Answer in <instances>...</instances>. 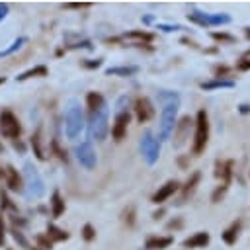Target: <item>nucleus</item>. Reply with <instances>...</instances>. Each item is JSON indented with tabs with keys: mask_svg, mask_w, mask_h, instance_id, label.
I'll return each mask as SVG.
<instances>
[{
	"mask_svg": "<svg viewBox=\"0 0 250 250\" xmlns=\"http://www.w3.org/2000/svg\"><path fill=\"white\" fill-rule=\"evenodd\" d=\"M193 145H191V152L195 154V156H199L203 150H205V146H207V143H209V115H207V111L205 109H199L197 111V115H195V119H193Z\"/></svg>",
	"mask_w": 250,
	"mask_h": 250,
	"instance_id": "nucleus-1",
	"label": "nucleus"
},
{
	"mask_svg": "<svg viewBox=\"0 0 250 250\" xmlns=\"http://www.w3.org/2000/svg\"><path fill=\"white\" fill-rule=\"evenodd\" d=\"M0 135L10 141H16L21 137V123L18 115L8 107L0 109Z\"/></svg>",
	"mask_w": 250,
	"mask_h": 250,
	"instance_id": "nucleus-2",
	"label": "nucleus"
},
{
	"mask_svg": "<svg viewBox=\"0 0 250 250\" xmlns=\"http://www.w3.org/2000/svg\"><path fill=\"white\" fill-rule=\"evenodd\" d=\"M64 129H66L68 139H76L84 129V117L76 104H70V107L64 113Z\"/></svg>",
	"mask_w": 250,
	"mask_h": 250,
	"instance_id": "nucleus-3",
	"label": "nucleus"
},
{
	"mask_svg": "<svg viewBox=\"0 0 250 250\" xmlns=\"http://www.w3.org/2000/svg\"><path fill=\"white\" fill-rule=\"evenodd\" d=\"M21 178H23V188H27L29 195L35 197V199H39V197L43 195V191H45L43 180H41L39 172H37L29 162H25V166H23V176H21Z\"/></svg>",
	"mask_w": 250,
	"mask_h": 250,
	"instance_id": "nucleus-4",
	"label": "nucleus"
},
{
	"mask_svg": "<svg viewBox=\"0 0 250 250\" xmlns=\"http://www.w3.org/2000/svg\"><path fill=\"white\" fill-rule=\"evenodd\" d=\"M176 111H178V100L168 102L162 107V115H160V139H170L174 125H176Z\"/></svg>",
	"mask_w": 250,
	"mask_h": 250,
	"instance_id": "nucleus-5",
	"label": "nucleus"
},
{
	"mask_svg": "<svg viewBox=\"0 0 250 250\" xmlns=\"http://www.w3.org/2000/svg\"><path fill=\"white\" fill-rule=\"evenodd\" d=\"M90 129H92V135L96 137V141H104L107 131H109V125H107V107H100L96 113L90 115Z\"/></svg>",
	"mask_w": 250,
	"mask_h": 250,
	"instance_id": "nucleus-6",
	"label": "nucleus"
},
{
	"mask_svg": "<svg viewBox=\"0 0 250 250\" xmlns=\"http://www.w3.org/2000/svg\"><path fill=\"white\" fill-rule=\"evenodd\" d=\"M191 127H193V119L189 117V115H184L176 125H174V146L176 148H180L184 143H186V139L189 137V131H191Z\"/></svg>",
	"mask_w": 250,
	"mask_h": 250,
	"instance_id": "nucleus-7",
	"label": "nucleus"
},
{
	"mask_svg": "<svg viewBox=\"0 0 250 250\" xmlns=\"http://www.w3.org/2000/svg\"><path fill=\"white\" fill-rule=\"evenodd\" d=\"M133 109H135V115H137V121L139 123H146V121H150L154 117V105L145 96H139L135 100V107Z\"/></svg>",
	"mask_w": 250,
	"mask_h": 250,
	"instance_id": "nucleus-8",
	"label": "nucleus"
},
{
	"mask_svg": "<svg viewBox=\"0 0 250 250\" xmlns=\"http://www.w3.org/2000/svg\"><path fill=\"white\" fill-rule=\"evenodd\" d=\"M129 123H131L129 111H119V113L115 115V119H113V123H111V137H113V141H117V143L123 141V137L127 135Z\"/></svg>",
	"mask_w": 250,
	"mask_h": 250,
	"instance_id": "nucleus-9",
	"label": "nucleus"
},
{
	"mask_svg": "<svg viewBox=\"0 0 250 250\" xmlns=\"http://www.w3.org/2000/svg\"><path fill=\"white\" fill-rule=\"evenodd\" d=\"M4 182H6V188L10 191H14V193H21L23 191V178L18 172V168H14L12 164L4 166Z\"/></svg>",
	"mask_w": 250,
	"mask_h": 250,
	"instance_id": "nucleus-10",
	"label": "nucleus"
},
{
	"mask_svg": "<svg viewBox=\"0 0 250 250\" xmlns=\"http://www.w3.org/2000/svg\"><path fill=\"white\" fill-rule=\"evenodd\" d=\"M76 158H78V162L84 166V168H88V170H92L94 166H96V152H94V148H92V145L88 143V141H84V143H80L78 145V148H76Z\"/></svg>",
	"mask_w": 250,
	"mask_h": 250,
	"instance_id": "nucleus-11",
	"label": "nucleus"
},
{
	"mask_svg": "<svg viewBox=\"0 0 250 250\" xmlns=\"http://www.w3.org/2000/svg\"><path fill=\"white\" fill-rule=\"evenodd\" d=\"M178 188H180V184H178V180H168L164 186H160L154 193H152V197H150V201L154 203V205H162L166 199H170L176 191H178Z\"/></svg>",
	"mask_w": 250,
	"mask_h": 250,
	"instance_id": "nucleus-12",
	"label": "nucleus"
},
{
	"mask_svg": "<svg viewBox=\"0 0 250 250\" xmlns=\"http://www.w3.org/2000/svg\"><path fill=\"white\" fill-rule=\"evenodd\" d=\"M141 150H143V154H145L146 162H148V164H152V162L158 158L160 145H158V141H156V139H152V135H150V133H146V135H145V139L141 141Z\"/></svg>",
	"mask_w": 250,
	"mask_h": 250,
	"instance_id": "nucleus-13",
	"label": "nucleus"
},
{
	"mask_svg": "<svg viewBox=\"0 0 250 250\" xmlns=\"http://www.w3.org/2000/svg\"><path fill=\"white\" fill-rule=\"evenodd\" d=\"M232 168H234V162L232 160H217L215 162V178H219L221 184H229L230 186Z\"/></svg>",
	"mask_w": 250,
	"mask_h": 250,
	"instance_id": "nucleus-14",
	"label": "nucleus"
},
{
	"mask_svg": "<svg viewBox=\"0 0 250 250\" xmlns=\"http://www.w3.org/2000/svg\"><path fill=\"white\" fill-rule=\"evenodd\" d=\"M209 240H211V234H209L207 230H199V232H195V234L188 236V238L182 242V246H184V248H188V250L205 248V246L209 244Z\"/></svg>",
	"mask_w": 250,
	"mask_h": 250,
	"instance_id": "nucleus-15",
	"label": "nucleus"
},
{
	"mask_svg": "<svg viewBox=\"0 0 250 250\" xmlns=\"http://www.w3.org/2000/svg\"><path fill=\"white\" fill-rule=\"evenodd\" d=\"M240 229H242V221H232V223L221 232L223 242L229 244V246L236 244V240H238V236H240Z\"/></svg>",
	"mask_w": 250,
	"mask_h": 250,
	"instance_id": "nucleus-16",
	"label": "nucleus"
},
{
	"mask_svg": "<svg viewBox=\"0 0 250 250\" xmlns=\"http://www.w3.org/2000/svg\"><path fill=\"white\" fill-rule=\"evenodd\" d=\"M172 244H174L172 236H158V234H154V236H148L145 240L146 250H164V248H170Z\"/></svg>",
	"mask_w": 250,
	"mask_h": 250,
	"instance_id": "nucleus-17",
	"label": "nucleus"
},
{
	"mask_svg": "<svg viewBox=\"0 0 250 250\" xmlns=\"http://www.w3.org/2000/svg\"><path fill=\"white\" fill-rule=\"evenodd\" d=\"M49 207H51V215L55 217V219H59L64 211H66V203H64V199H62V195H61V191H53L51 193V201H49Z\"/></svg>",
	"mask_w": 250,
	"mask_h": 250,
	"instance_id": "nucleus-18",
	"label": "nucleus"
},
{
	"mask_svg": "<svg viewBox=\"0 0 250 250\" xmlns=\"http://www.w3.org/2000/svg\"><path fill=\"white\" fill-rule=\"evenodd\" d=\"M47 238L55 244V242H64V240H68L70 238V234L64 230V229H61V227H57V225H53V223H49L47 225Z\"/></svg>",
	"mask_w": 250,
	"mask_h": 250,
	"instance_id": "nucleus-19",
	"label": "nucleus"
},
{
	"mask_svg": "<svg viewBox=\"0 0 250 250\" xmlns=\"http://www.w3.org/2000/svg\"><path fill=\"white\" fill-rule=\"evenodd\" d=\"M86 105H88V111H90V115H92V113H96L100 107H104V105H105V102H104V96H102L100 92H90V94L86 96Z\"/></svg>",
	"mask_w": 250,
	"mask_h": 250,
	"instance_id": "nucleus-20",
	"label": "nucleus"
},
{
	"mask_svg": "<svg viewBox=\"0 0 250 250\" xmlns=\"http://www.w3.org/2000/svg\"><path fill=\"white\" fill-rule=\"evenodd\" d=\"M123 37H125V39H137V43H135L137 47H139V45H143V43H150V41L154 39V35H152V33H148V31H145V29H143V31H141V29L127 31Z\"/></svg>",
	"mask_w": 250,
	"mask_h": 250,
	"instance_id": "nucleus-21",
	"label": "nucleus"
},
{
	"mask_svg": "<svg viewBox=\"0 0 250 250\" xmlns=\"http://www.w3.org/2000/svg\"><path fill=\"white\" fill-rule=\"evenodd\" d=\"M199 180H201V172H193V174L188 178V182H186V184H184V188H182V199H186L188 195H191V193L195 191V188H197Z\"/></svg>",
	"mask_w": 250,
	"mask_h": 250,
	"instance_id": "nucleus-22",
	"label": "nucleus"
},
{
	"mask_svg": "<svg viewBox=\"0 0 250 250\" xmlns=\"http://www.w3.org/2000/svg\"><path fill=\"white\" fill-rule=\"evenodd\" d=\"M31 146H33V154L37 160H45V152H43V139H41V129H37L31 135Z\"/></svg>",
	"mask_w": 250,
	"mask_h": 250,
	"instance_id": "nucleus-23",
	"label": "nucleus"
},
{
	"mask_svg": "<svg viewBox=\"0 0 250 250\" xmlns=\"http://www.w3.org/2000/svg\"><path fill=\"white\" fill-rule=\"evenodd\" d=\"M47 66H35V68H29V70H25V72H21L20 76H18V80L20 82H23V80H27V78H35V76H47Z\"/></svg>",
	"mask_w": 250,
	"mask_h": 250,
	"instance_id": "nucleus-24",
	"label": "nucleus"
},
{
	"mask_svg": "<svg viewBox=\"0 0 250 250\" xmlns=\"http://www.w3.org/2000/svg\"><path fill=\"white\" fill-rule=\"evenodd\" d=\"M189 21L197 23V25H205V27H211V20H209V14H201V12H189L188 14Z\"/></svg>",
	"mask_w": 250,
	"mask_h": 250,
	"instance_id": "nucleus-25",
	"label": "nucleus"
},
{
	"mask_svg": "<svg viewBox=\"0 0 250 250\" xmlns=\"http://www.w3.org/2000/svg\"><path fill=\"white\" fill-rule=\"evenodd\" d=\"M230 74H232V68L227 66V64H217V66L213 68V76H215V80H229Z\"/></svg>",
	"mask_w": 250,
	"mask_h": 250,
	"instance_id": "nucleus-26",
	"label": "nucleus"
},
{
	"mask_svg": "<svg viewBox=\"0 0 250 250\" xmlns=\"http://www.w3.org/2000/svg\"><path fill=\"white\" fill-rule=\"evenodd\" d=\"M234 82L232 80H211V82H203L201 88L203 90H217V88H232Z\"/></svg>",
	"mask_w": 250,
	"mask_h": 250,
	"instance_id": "nucleus-27",
	"label": "nucleus"
},
{
	"mask_svg": "<svg viewBox=\"0 0 250 250\" xmlns=\"http://www.w3.org/2000/svg\"><path fill=\"white\" fill-rule=\"evenodd\" d=\"M135 72H137L135 66H117V68H107L105 70V74H109V76H131Z\"/></svg>",
	"mask_w": 250,
	"mask_h": 250,
	"instance_id": "nucleus-28",
	"label": "nucleus"
},
{
	"mask_svg": "<svg viewBox=\"0 0 250 250\" xmlns=\"http://www.w3.org/2000/svg\"><path fill=\"white\" fill-rule=\"evenodd\" d=\"M10 234H12V238H14L21 248H27V250H29V242H27L25 234L21 232V229H12V230H10Z\"/></svg>",
	"mask_w": 250,
	"mask_h": 250,
	"instance_id": "nucleus-29",
	"label": "nucleus"
},
{
	"mask_svg": "<svg viewBox=\"0 0 250 250\" xmlns=\"http://www.w3.org/2000/svg\"><path fill=\"white\" fill-rule=\"evenodd\" d=\"M0 211L2 213L4 211H16V205L10 201V197H8V193L4 189H0Z\"/></svg>",
	"mask_w": 250,
	"mask_h": 250,
	"instance_id": "nucleus-30",
	"label": "nucleus"
},
{
	"mask_svg": "<svg viewBox=\"0 0 250 250\" xmlns=\"http://www.w3.org/2000/svg\"><path fill=\"white\" fill-rule=\"evenodd\" d=\"M121 221H123L127 227H133V225H135V207H133V205H129L127 209H123Z\"/></svg>",
	"mask_w": 250,
	"mask_h": 250,
	"instance_id": "nucleus-31",
	"label": "nucleus"
},
{
	"mask_svg": "<svg viewBox=\"0 0 250 250\" xmlns=\"http://www.w3.org/2000/svg\"><path fill=\"white\" fill-rule=\"evenodd\" d=\"M211 37L219 43H234L236 39L230 35V33H225V31H211Z\"/></svg>",
	"mask_w": 250,
	"mask_h": 250,
	"instance_id": "nucleus-32",
	"label": "nucleus"
},
{
	"mask_svg": "<svg viewBox=\"0 0 250 250\" xmlns=\"http://www.w3.org/2000/svg\"><path fill=\"white\" fill-rule=\"evenodd\" d=\"M227 191H229V184H221V186L211 193V201H213V203H219V201L227 195Z\"/></svg>",
	"mask_w": 250,
	"mask_h": 250,
	"instance_id": "nucleus-33",
	"label": "nucleus"
},
{
	"mask_svg": "<svg viewBox=\"0 0 250 250\" xmlns=\"http://www.w3.org/2000/svg\"><path fill=\"white\" fill-rule=\"evenodd\" d=\"M80 234H82V238H84L86 242H92V240L96 238V229H94V225H90V223H86V225L82 227V230H80Z\"/></svg>",
	"mask_w": 250,
	"mask_h": 250,
	"instance_id": "nucleus-34",
	"label": "nucleus"
},
{
	"mask_svg": "<svg viewBox=\"0 0 250 250\" xmlns=\"http://www.w3.org/2000/svg\"><path fill=\"white\" fill-rule=\"evenodd\" d=\"M6 238H8V229H6V217L4 213L0 211V248L6 244Z\"/></svg>",
	"mask_w": 250,
	"mask_h": 250,
	"instance_id": "nucleus-35",
	"label": "nucleus"
},
{
	"mask_svg": "<svg viewBox=\"0 0 250 250\" xmlns=\"http://www.w3.org/2000/svg\"><path fill=\"white\" fill-rule=\"evenodd\" d=\"M35 242H37V246H39L41 250H47V248L51 250V248H53V242L47 238V234H37V236H35Z\"/></svg>",
	"mask_w": 250,
	"mask_h": 250,
	"instance_id": "nucleus-36",
	"label": "nucleus"
},
{
	"mask_svg": "<svg viewBox=\"0 0 250 250\" xmlns=\"http://www.w3.org/2000/svg\"><path fill=\"white\" fill-rule=\"evenodd\" d=\"M236 70H240V72H246V70H250V57H240L238 61H236Z\"/></svg>",
	"mask_w": 250,
	"mask_h": 250,
	"instance_id": "nucleus-37",
	"label": "nucleus"
},
{
	"mask_svg": "<svg viewBox=\"0 0 250 250\" xmlns=\"http://www.w3.org/2000/svg\"><path fill=\"white\" fill-rule=\"evenodd\" d=\"M92 4L90 2H68V4H62V8L66 10H80V8H90Z\"/></svg>",
	"mask_w": 250,
	"mask_h": 250,
	"instance_id": "nucleus-38",
	"label": "nucleus"
},
{
	"mask_svg": "<svg viewBox=\"0 0 250 250\" xmlns=\"http://www.w3.org/2000/svg\"><path fill=\"white\" fill-rule=\"evenodd\" d=\"M53 150L57 152V156H59L61 160H64V162H66V150H62V148L59 146V143H57V141H53Z\"/></svg>",
	"mask_w": 250,
	"mask_h": 250,
	"instance_id": "nucleus-39",
	"label": "nucleus"
},
{
	"mask_svg": "<svg viewBox=\"0 0 250 250\" xmlns=\"http://www.w3.org/2000/svg\"><path fill=\"white\" fill-rule=\"evenodd\" d=\"M182 225H184V221L178 217V219H172V221L166 225V229H168V230H176V229H182Z\"/></svg>",
	"mask_w": 250,
	"mask_h": 250,
	"instance_id": "nucleus-40",
	"label": "nucleus"
},
{
	"mask_svg": "<svg viewBox=\"0 0 250 250\" xmlns=\"http://www.w3.org/2000/svg\"><path fill=\"white\" fill-rule=\"evenodd\" d=\"M100 64H102V59H96V61H90V62L88 61H82V66L84 68H98Z\"/></svg>",
	"mask_w": 250,
	"mask_h": 250,
	"instance_id": "nucleus-41",
	"label": "nucleus"
},
{
	"mask_svg": "<svg viewBox=\"0 0 250 250\" xmlns=\"http://www.w3.org/2000/svg\"><path fill=\"white\" fill-rule=\"evenodd\" d=\"M23 41H25V39H18L16 43H12V47H10V49H6V51H2V53H0V57H2V55H8V53H12L14 49H18V47H20V43H23Z\"/></svg>",
	"mask_w": 250,
	"mask_h": 250,
	"instance_id": "nucleus-42",
	"label": "nucleus"
},
{
	"mask_svg": "<svg viewBox=\"0 0 250 250\" xmlns=\"http://www.w3.org/2000/svg\"><path fill=\"white\" fill-rule=\"evenodd\" d=\"M180 41H182L184 45H188V47H193V49H197V43H195L193 39H189V37H182Z\"/></svg>",
	"mask_w": 250,
	"mask_h": 250,
	"instance_id": "nucleus-43",
	"label": "nucleus"
},
{
	"mask_svg": "<svg viewBox=\"0 0 250 250\" xmlns=\"http://www.w3.org/2000/svg\"><path fill=\"white\" fill-rule=\"evenodd\" d=\"M12 143H14V148H16V150H18V148H20V152L25 150V146H23V143H21L20 139H16V141H12Z\"/></svg>",
	"mask_w": 250,
	"mask_h": 250,
	"instance_id": "nucleus-44",
	"label": "nucleus"
},
{
	"mask_svg": "<svg viewBox=\"0 0 250 250\" xmlns=\"http://www.w3.org/2000/svg\"><path fill=\"white\" fill-rule=\"evenodd\" d=\"M6 14H8V6H6V4H2V2H0V20H2V18H4V16H6Z\"/></svg>",
	"mask_w": 250,
	"mask_h": 250,
	"instance_id": "nucleus-45",
	"label": "nucleus"
},
{
	"mask_svg": "<svg viewBox=\"0 0 250 250\" xmlns=\"http://www.w3.org/2000/svg\"><path fill=\"white\" fill-rule=\"evenodd\" d=\"M162 215H164V209H158V211H154V213H152V219H156V221H158V219H162Z\"/></svg>",
	"mask_w": 250,
	"mask_h": 250,
	"instance_id": "nucleus-46",
	"label": "nucleus"
},
{
	"mask_svg": "<svg viewBox=\"0 0 250 250\" xmlns=\"http://www.w3.org/2000/svg\"><path fill=\"white\" fill-rule=\"evenodd\" d=\"M248 111H250V105L248 104H242L240 105V113H248Z\"/></svg>",
	"mask_w": 250,
	"mask_h": 250,
	"instance_id": "nucleus-47",
	"label": "nucleus"
},
{
	"mask_svg": "<svg viewBox=\"0 0 250 250\" xmlns=\"http://www.w3.org/2000/svg\"><path fill=\"white\" fill-rule=\"evenodd\" d=\"M244 33H246V37L250 39V27H244Z\"/></svg>",
	"mask_w": 250,
	"mask_h": 250,
	"instance_id": "nucleus-48",
	"label": "nucleus"
},
{
	"mask_svg": "<svg viewBox=\"0 0 250 250\" xmlns=\"http://www.w3.org/2000/svg\"><path fill=\"white\" fill-rule=\"evenodd\" d=\"M2 178H4V166L0 164V180H2Z\"/></svg>",
	"mask_w": 250,
	"mask_h": 250,
	"instance_id": "nucleus-49",
	"label": "nucleus"
},
{
	"mask_svg": "<svg viewBox=\"0 0 250 250\" xmlns=\"http://www.w3.org/2000/svg\"><path fill=\"white\" fill-rule=\"evenodd\" d=\"M29 250H41L39 246H29Z\"/></svg>",
	"mask_w": 250,
	"mask_h": 250,
	"instance_id": "nucleus-50",
	"label": "nucleus"
},
{
	"mask_svg": "<svg viewBox=\"0 0 250 250\" xmlns=\"http://www.w3.org/2000/svg\"><path fill=\"white\" fill-rule=\"evenodd\" d=\"M4 82H6V78H4V76H0V84H4Z\"/></svg>",
	"mask_w": 250,
	"mask_h": 250,
	"instance_id": "nucleus-51",
	"label": "nucleus"
},
{
	"mask_svg": "<svg viewBox=\"0 0 250 250\" xmlns=\"http://www.w3.org/2000/svg\"><path fill=\"white\" fill-rule=\"evenodd\" d=\"M2 150H4V145H2V141H0V152H2Z\"/></svg>",
	"mask_w": 250,
	"mask_h": 250,
	"instance_id": "nucleus-52",
	"label": "nucleus"
},
{
	"mask_svg": "<svg viewBox=\"0 0 250 250\" xmlns=\"http://www.w3.org/2000/svg\"><path fill=\"white\" fill-rule=\"evenodd\" d=\"M6 250H14V248H6Z\"/></svg>",
	"mask_w": 250,
	"mask_h": 250,
	"instance_id": "nucleus-53",
	"label": "nucleus"
}]
</instances>
